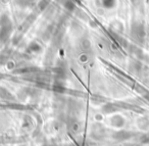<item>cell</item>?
Segmentation results:
<instances>
[{
	"mask_svg": "<svg viewBox=\"0 0 149 146\" xmlns=\"http://www.w3.org/2000/svg\"><path fill=\"white\" fill-rule=\"evenodd\" d=\"M134 136V133L130 131H126V130H122V131L116 132V133L112 135V137L114 138L118 141H126V140L130 139Z\"/></svg>",
	"mask_w": 149,
	"mask_h": 146,
	"instance_id": "1",
	"label": "cell"
},
{
	"mask_svg": "<svg viewBox=\"0 0 149 146\" xmlns=\"http://www.w3.org/2000/svg\"><path fill=\"white\" fill-rule=\"evenodd\" d=\"M125 124V119H123L120 115H116V117H113L111 119V125L114 126V127H123Z\"/></svg>",
	"mask_w": 149,
	"mask_h": 146,
	"instance_id": "2",
	"label": "cell"
},
{
	"mask_svg": "<svg viewBox=\"0 0 149 146\" xmlns=\"http://www.w3.org/2000/svg\"><path fill=\"white\" fill-rule=\"evenodd\" d=\"M139 126H140L141 128H143V129H146L149 126V121L147 119H141L140 121H139Z\"/></svg>",
	"mask_w": 149,
	"mask_h": 146,
	"instance_id": "3",
	"label": "cell"
},
{
	"mask_svg": "<svg viewBox=\"0 0 149 146\" xmlns=\"http://www.w3.org/2000/svg\"><path fill=\"white\" fill-rule=\"evenodd\" d=\"M140 142L142 144H148L149 143V134H144L140 137Z\"/></svg>",
	"mask_w": 149,
	"mask_h": 146,
	"instance_id": "4",
	"label": "cell"
}]
</instances>
